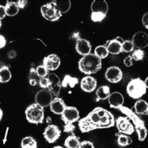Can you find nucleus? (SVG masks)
<instances>
[{
  "label": "nucleus",
  "mask_w": 148,
  "mask_h": 148,
  "mask_svg": "<svg viewBox=\"0 0 148 148\" xmlns=\"http://www.w3.org/2000/svg\"><path fill=\"white\" fill-rule=\"evenodd\" d=\"M79 128L86 133L99 128H109L115 125V118L112 113L101 107L94 108L89 114L79 120Z\"/></svg>",
  "instance_id": "f257e3e1"
},
{
  "label": "nucleus",
  "mask_w": 148,
  "mask_h": 148,
  "mask_svg": "<svg viewBox=\"0 0 148 148\" xmlns=\"http://www.w3.org/2000/svg\"><path fill=\"white\" fill-rule=\"evenodd\" d=\"M79 69L81 73L87 75L96 73L102 67V61L94 53L83 56L78 62Z\"/></svg>",
  "instance_id": "f03ea898"
},
{
  "label": "nucleus",
  "mask_w": 148,
  "mask_h": 148,
  "mask_svg": "<svg viewBox=\"0 0 148 148\" xmlns=\"http://www.w3.org/2000/svg\"><path fill=\"white\" fill-rule=\"evenodd\" d=\"M119 110L121 111L124 115L127 116L129 119H131L133 122L134 126H135V129L138 134V140L144 141L145 138H147V130L145 127L144 122L132 109H130L127 107H121Z\"/></svg>",
  "instance_id": "7ed1b4c3"
},
{
  "label": "nucleus",
  "mask_w": 148,
  "mask_h": 148,
  "mask_svg": "<svg viewBox=\"0 0 148 148\" xmlns=\"http://www.w3.org/2000/svg\"><path fill=\"white\" fill-rule=\"evenodd\" d=\"M147 86L140 78L132 79L127 86V93L132 99H139L147 92Z\"/></svg>",
  "instance_id": "20e7f679"
},
{
  "label": "nucleus",
  "mask_w": 148,
  "mask_h": 148,
  "mask_svg": "<svg viewBox=\"0 0 148 148\" xmlns=\"http://www.w3.org/2000/svg\"><path fill=\"white\" fill-rule=\"evenodd\" d=\"M61 119L64 123V132H73L75 128L73 123L80 119V113L75 107H66L61 114Z\"/></svg>",
  "instance_id": "39448f33"
},
{
  "label": "nucleus",
  "mask_w": 148,
  "mask_h": 148,
  "mask_svg": "<svg viewBox=\"0 0 148 148\" xmlns=\"http://www.w3.org/2000/svg\"><path fill=\"white\" fill-rule=\"evenodd\" d=\"M26 119L31 123L38 124L44 121V108L38 103H32L25 111Z\"/></svg>",
  "instance_id": "423d86ee"
},
{
  "label": "nucleus",
  "mask_w": 148,
  "mask_h": 148,
  "mask_svg": "<svg viewBox=\"0 0 148 148\" xmlns=\"http://www.w3.org/2000/svg\"><path fill=\"white\" fill-rule=\"evenodd\" d=\"M92 15L91 19L95 23H99L104 19L108 10V5L106 1H96L94 0L91 6Z\"/></svg>",
  "instance_id": "0eeeda50"
},
{
  "label": "nucleus",
  "mask_w": 148,
  "mask_h": 148,
  "mask_svg": "<svg viewBox=\"0 0 148 148\" xmlns=\"http://www.w3.org/2000/svg\"><path fill=\"white\" fill-rule=\"evenodd\" d=\"M41 12L43 18H45V19L49 22L58 21L62 15L52 2L43 5L41 7Z\"/></svg>",
  "instance_id": "6e6552de"
},
{
  "label": "nucleus",
  "mask_w": 148,
  "mask_h": 148,
  "mask_svg": "<svg viewBox=\"0 0 148 148\" xmlns=\"http://www.w3.org/2000/svg\"><path fill=\"white\" fill-rule=\"evenodd\" d=\"M116 125L119 132L124 135H132L135 131L134 126L127 117H119L116 120Z\"/></svg>",
  "instance_id": "1a4fd4ad"
},
{
  "label": "nucleus",
  "mask_w": 148,
  "mask_h": 148,
  "mask_svg": "<svg viewBox=\"0 0 148 148\" xmlns=\"http://www.w3.org/2000/svg\"><path fill=\"white\" fill-rule=\"evenodd\" d=\"M44 138L45 140L49 143H53L54 142L58 140L61 136V130L59 129L58 126L53 124H49L45 127L44 133Z\"/></svg>",
  "instance_id": "9d476101"
},
{
  "label": "nucleus",
  "mask_w": 148,
  "mask_h": 148,
  "mask_svg": "<svg viewBox=\"0 0 148 148\" xmlns=\"http://www.w3.org/2000/svg\"><path fill=\"white\" fill-rule=\"evenodd\" d=\"M53 100V98L52 93L46 89L39 91L38 92H37L35 96L36 103H38L43 108L45 107L49 106V104Z\"/></svg>",
  "instance_id": "9b49d317"
},
{
  "label": "nucleus",
  "mask_w": 148,
  "mask_h": 148,
  "mask_svg": "<svg viewBox=\"0 0 148 148\" xmlns=\"http://www.w3.org/2000/svg\"><path fill=\"white\" fill-rule=\"evenodd\" d=\"M49 91L55 97H58L60 94L61 88V82L58 75L55 73L49 74L48 76Z\"/></svg>",
  "instance_id": "f8f14e48"
},
{
  "label": "nucleus",
  "mask_w": 148,
  "mask_h": 148,
  "mask_svg": "<svg viewBox=\"0 0 148 148\" xmlns=\"http://www.w3.org/2000/svg\"><path fill=\"white\" fill-rule=\"evenodd\" d=\"M105 77L111 83H118L122 80V71L117 66L109 67L105 73Z\"/></svg>",
  "instance_id": "ddd939ff"
},
{
  "label": "nucleus",
  "mask_w": 148,
  "mask_h": 148,
  "mask_svg": "<svg viewBox=\"0 0 148 148\" xmlns=\"http://www.w3.org/2000/svg\"><path fill=\"white\" fill-rule=\"evenodd\" d=\"M132 43L135 47L138 49L147 47L148 45V36L145 32L139 31L134 34L132 40Z\"/></svg>",
  "instance_id": "4468645a"
},
{
  "label": "nucleus",
  "mask_w": 148,
  "mask_h": 148,
  "mask_svg": "<svg viewBox=\"0 0 148 148\" xmlns=\"http://www.w3.org/2000/svg\"><path fill=\"white\" fill-rule=\"evenodd\" d=\"M61 64V60L58 55L50 54L45 57L43 60V65L48 70L54 71L58 69Z\"/></svg>",
  "instance_id": "2eb2a0df"
},
{
  "label": "nucleus",
  "mask_w": 148,
  "mask_h": 148,
  "mask_svg": "<svg viewBox=\"0 0 148 148\" xmlns=\"http://www.w3.org/2000/svg\"><path fill=\"white\" fill-rule=\"evenodd\" d=\"M76 50L79 54L85 56V55L91 53L92 45L88 40L81 38L78 37L77 39V43H76Z\"/></svg>",
  "instance_id": "dca6fc26"
},
{
  "label": "nucleus",
  "mask_w": 148,
  "mask_h": 148,
  "mask_svg": "<svg viewBox=\"0 0 148 148\" xmlns=\"http://www.w3.org/2000/svg\"><path fill=\"white\" fill-rule=\"evenodd\" d=\"M108 102L112 108L119 109L121 107L123 106L124 98L121 93H119L118 92H114L110 94L108 97Z\"/></svg>",
  "instance_id": "f3484780"
},
{
  "label": "nucleus",
  "mask_w": 148,
  "mask_h": 148,
  "mask_svg": "<svg viewBox=\"0 0 148 148\" xmlns=\"http://www.w3.org/2000/svg\"><path fill=\"white\" fill-rule=\"evenodd\" d=\"M97 86V81L92 77L87 76L84 77L81 81V88L82 90L86 92H93Z\"/></svg>",
  "instance_id": "a211bd4d"
},
{
  "label": "nucleus",
  "mask_w": 148,
  "mask_h": 148,
  "mask_svg": "<svg viewBox=\"0 0 148 148\" xmlns=\"http://www.w3.org/2000/svg\"><path fill=\"white\" fill-rule=\"evenodd\" d=\"M123 41H119V38L116 39H112L110 40L107 42L106 47L107 50L108 52V53L111 54H119L120 53H122V42Z\"/></svg>",
  "instance_id": "6ab92c4d"
},
{
  "label": "nucleus",
  "mask_w": 148,
  "mask_h": 148,
  "mask_svg": "<svg viewBox=\"0 0 148 148\" xmlns=\"http://www.w3.org/2000/svg\"><path fill=\"white\" fill-rule=\"evenodd\" d=\"M66 107L67 106L64 102V100L61 98H58V97L54 98L49 104V108H50L52 112L57 114V115H61Z\"/></svg>",
  "instance_id": "aec40b11"
},
{
  "label": "nucleus",
  "mask_w": 148,
  "mask_h": 148,
  "mask_svg": "<svg viewBox=\"0 0 148 148\" xmlns=\"http://www.w3.org/2000/svg\"><path fill=\"white\" fill-rule=\"evenodd\" d=\"M135 114L138 115H147L148 112V103L143 100H138L134 105Z\"/></svg>",
  "instance_id": "412c9836"
},
{
  "label": "nucleus",
  "mask_w": 148,
  "mask_h": 148,
  "mask_svg": "<svg viewBox=\"0 0 148 148\" xmlns=\"http://www.w3.org/2000/svg\"><path fill=\"white\" fill-rule=\"evenodd\" d=\"M110 94V88L107 85H103L100 86V88H97V92H96V95H97V101H100V100H104L108 99Z\"/></svg>",
  "instance_id": "4be33fe9"
},
{
  "label": "nucleus",
  "mask_w": 148,
  "mask_h": 148,
  "mask_svg": "<svg viewBox=\"0 0 148 148\" xmlns=\"http://www.w3.org/2000/svg\"><path fill=\"white\" fill-rule=\"evenodd\" d=\"M52 3L54 4L55 7H57L58 11L61 14L67 13L71 7V2L69 0H67V1H56L54 0V1H52Z\"/></svg>",
  "instance_id": "5701e85b"
},
{
  "label": "nucleus",
  "mask_w": 148,
  "mask_h": 148,
  "mask_svg": "<svg viewBox=\"0 0 148 148\" xmlns=\"http://www.w3.org/2000/svg\"><path fill=\"white\" fill-rule=\"evenodd\" d=\"M6 8V12H7V16H15L17 14L19 11V8L15 2H10L8 1L5 6Z\"/></svg>",
  "instance_id": "b1692460"
},
{
  "label": "nucleus",
  "mask_w": 148,
  "mask_h": 148,
  "mask_svg": "<svg viewBox=\"0 0 148 148\" xmlns=\"http://www.w3.org/2000/svg\"><path fill=\"white\" fill-rule=\"evenodd\" d=\"M80 145L79 138L73 134L70 136H68L64 140V147L66 148H78Z\"/></svg>",
  "instance_id": "393cba45"
},
{
  "label": "nucleus",
  "mask_w": 148,
  "mask_h": 148,
  "mask_svg": "<svg viewBox=\"0 0 148 148\" xmlns=\"http://www.w3.org/2000/svg\"><path fill=\"white\" fill-rule=\"evenodd\" d=\"M11 79V73L8 66L0 68V83H7Z\"/></svg>",
  "instance_id": "a878e982"
},
{
  "label": "nucleus",
  "mask_w": 148,
  "mask_h": 148,
  "mask_svg": "<svg viewBox=\"0 0 148 148\" xmlns=\"http://www.w3.org/2000/svg\"><path fill=\"white\" fill-rule=\"evenodd\" d=\"M22 148H37L38 144L34 138L31 136H27L26 138H23L21 143Z\"/></svg>",
  "instance_id": "bb28decb"
},
{
  "label": "nucleus",
  "mask_w": 148,
  "mask_h": 148,
  "mask_svg": "<svg viewBox=\"0 0 148 148\" xmlns=\"http://www.w3.org/2000/svg\"><path fill=\"white\" fill-rule=\"evenodd\" d=\"M117 135H118L117 143L120 147H127L132 143V138L127 136V135H123V134L118 135L117 134Z\"/></svg>",
  "instance_id": "cd10ccee"
},
{
  "label": "nucleus",
  "mask_w": 148,
  "mask_h": 148,
  "mask_svg": "<svg viewBox=\"0 0 148 148\" xmlns=\"http://www.w3.org/2000/svg\"><path fill=\"white\" fill-rule=\"evenodd\" d=\"M94 54L96 55L97 58H100V60H102L103 58H106L108 57V52L107 50L105 45H99L95 49V53Z\"/></svg>",
  "instance_id": "c85d7f7f"
},
{
  "label": "nucleus",
  "mask_w": 148,
  "mask_h": 148,
  "mask_svg": "<svg viewBox=\"0 0 148 148\" xmlns=\"http://www.w3.org/2000/svg\"><path fill=\"white\" fill-rule=\"evenodd\" d=\"M78 80L77 78H73L71 77L69 75H66L65 77H64V81L61 83V86L63 87H67V86H70V87L73 88L75 86V84H77Z\"/></svg>",
  "instance_id": "c756f323"
},
{
  "label": "nucleus",
  "mask_w": 148,
  "mask_h": 148,
  "mask_svg": "<svg viewBox=\"0 0 148 148\" xmlns=\"http://www.w3.org/2000/svg\"><path fill=\"white\" fill-rule=\"evenodd\" d=\"M39 77L36 73L35 69L34 68H31L30 69V73H29V84H31L32 86H35L37 84H38L39 82Z\"/></svg>",
  "instance_id": "7c9ffc66"
},
{
  "label": "nucleus",
  "mask_w": 148,
  "mask_h": 148,
  "mask_svg": "<svg viewBox=\"0 0 148 148\" xmlns=\"http://www.w3.org/2000/svg\"><path fill=\"white\" fill-rule=\"evenodd\" d=\"M135 46L133 45L132 41H123L122 42V52L125 53H131L134 50Z\"/></svg>",
  "instance_id": "2f4dec72"
},
{
  "label": "nucleus",
  "mask_w": 148,
  "mask_h": 148,
  "mask_svg": "<svg viewBox=\"0 0 148 148\" xmlns=\"http://www.w3.org/2000/svg\"><path fill=\"white\" fill-rule=\"evenodd\" d=\"M36 73L38 76L40 78L45 77L48 75V69L42 64V65H39L36 68Z\"/></svg>",
  "instance_id": "473e14b6"
},
{
  "label": "nucleus",
  "mask_w": 148,
  "mask_h": 148,
  "mask_svg": "<svg viewBox=\"0 0 148 148\" xmlns=\"http://www.w3.org/2000/svg\"><path fill=\"white\" fill-rule=\"evenodd\" d=\"M132 59H134L135 61H142L143 58H144V52L142 49H137L136 50L133 52L132 55Z\"/></svg>",
  "instance_id": "72a5a7b5"
},
{
  "label": "nucleus",
  "mask_w": 148,
  "mask_h": 148,
  "mask_svg": "<svg viewBox=\"0 0 148 148\" xmlns=\"http://www.w3.org/2000/svg\"><path fill=\"white\" fill-rule=\"evenodd\" d=\"M78 148H95L93 143L90 141H83L80 143Z\"/></svg>",
  "instance_id": "f704fd0d"
},
{
  "label": "nucleus",
  "mask_w": 148,
  "mask_h": 148,
  "mask_svg": "<svg viewBox=\"0 0 148 148\" xmlns=\"http://www.w3.org/2000/svg\"><path fill=\"white\" fill-rule=\"evenodd\" d=\"M39 85L42 88H48L49 86V80L48 78H45V77H42L40 78V80H39L38 82Z\"/></svg>",
  "instance_id": "c9c22d12"
},
{
  "label": "nucleus",
  "mask_w": 148,
  "mask_h": 148,
  "mask_svg": "<svg viewBox=\"0 0 148 148\" xmlns=\"http://www.w3.org/2000/svg\"><path fill=\"white\" fill-rule=\"evenodd\" d=\"M123 63H124L126 66L131 67L133 64V59H132V56H127V58H125V59L123 60Z\"/></svg>",
  "instance_id": "e433bc0d"
},
{
  "label": "nucleus",
  "mask_w": 148,
  "mask_h": 148,
  "mask_svg": "<svg viewBox=\"0 0 148 148\" xmlns=\"http://www.w3.org/2000/svg\"><path fill=\"white\" fill-rule=\"evenodd\" d=\"M6 16H7L6 8L3 5H0V20L3 19Z\"/></svg>",
  "instance_id": "4c0bfd02"
},
{
  "label": "nucleus",
  "mask_w": 148,
  "mask_h": 148,
  "mask_svg": "<svg viewBox=\"0 0 148 148\" xmlns=\"http://www.w3.org/2000/svg\"><path fill=\"white\" fill-rule=\"evenodd\" d=\"M16 3L19 9H23L24 7H26V4H27V1H25V0H20V1L16 2Z\"/></svg>",
  "instance_id": "58836bf2"
},
{
  "label": "nucleus",
  "mask_w": 148,
  "mask_h": 148,
  "mask_svg": "<svg viewBox=\"0 0 148 148\" xmlns=\"http://www.w3.org/2000/svg\"><path fill=\"white\" fill-rule=\"evenodd\" d=\"M6 45H7V40L5 38V37L0 34V49L5 47Z\"/></svg>",
  "instance_id": "ea45409f"
},
{
  "label": "nucleus",
  "mask_w": 148,
  "mask_h": 148,
  "mask_svg": "<svg viewBox=\"0 0 148 148\" xmlns=\"http://www.w3.org/2000/svg\"><path fill=\"white\" fill-rule=\"evenodd\" d=\"M143 24L147 29H148V13L145 14L143 17Z\"/></svg>",
  "instance_id": "a19ab883"
},
{
  "label": "nucleus",
  "mask_w": 148,
  "mask_h": 148,
  "mask_svg": "<svg viewBox=\"0 0 148 148\" xmlns=\"http://www.w3.org/2000/svg\"><path fill=\"white\" fill-rule=\"evenodd\" d=\"M7 57L9 59H13L16 57V52L14 51V50H11V51L9 52V53L7 55Z\"/></svg>",
  "instance_id": "79ce46f5"
},
{
  "label": "nucleus",
  "mask_w": 148,
  "mask_h": 148,
  "mask_svg": "<svg viewBox=\"0 0 148 148\" xmlns=\"http://www.w3.org/2000/svg\"><path fill=\"white\" fill-rule=\"evenodd\" d=\"M3 112L2 109L0 108V121H1V119H2V118H3Z\"/></svg>",
  "instance_id": "37998d69"
},
{
  "label": "nucleus",
  "mask_w": 148,
  "mask_h": 148,
  "mask_svg": "<svg viewBox=\"0 0 148 148\" xmlns=\"http://www.w3.org/2000/svg\"><path fill=\"white\" fill-rule=\"evenodd\" d=\"M53 148H64V147H61V146H57V147H54Z\"/></svg>",
  "instance_id": "c03bdc74"
},
{
  "label": "nucleus",
  "mask_w": 148,
  "mask_h": 148,
  "mask_svg": "<svg viewBox=\"0 0 148 148\" xmlns=\"http://www.w3.org/2000/svg\"><path fill=\"white\" fill-rule=\"evenodd\" d=\"M1 26H2V22H1V20H0V28H1Z\"/></svg>",
  "instance_id": "a18cd8bd"
}]
</instances>
